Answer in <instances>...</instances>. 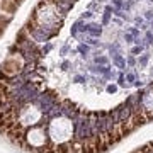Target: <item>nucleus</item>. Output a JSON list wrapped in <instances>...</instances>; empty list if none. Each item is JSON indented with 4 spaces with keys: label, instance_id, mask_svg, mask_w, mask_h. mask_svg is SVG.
I'll list each match as a JSON object with an SVG mask.
<instances>
[{
    "label": "nucleus",
    "instance_id": "nucleus-7",
    "mask_svg": "<svg viewBox=\"0 0 153 153\" xmlns=\"http://www.w3.org/2000/svg\"><path fill=\"white\" fill-rule=\"evenodd\" d=\"M143 114L146 116L148 119H152L153 117V90L152 92H148L143 99Z\"/></svg>",
    "mask_w": 153,
    "mask_h": 153
},
{
    "label": "nucleus",
    "instance_id": "nucleus-4",
    "mask_svg": "<svg viewBox=\"0 0 153 153\" xmlns=\"http://www.w3.org/2000/svg\"><path fill=\"white\" fill-rule=\"evenodd\" d=\"M24 141L33 148H43L46 145V141H48V134L44 131V128H41V126H33V128L26 129Z\"/></svg>",
    "mask_w": 153,
    "mask_h": 153
},
{
    "label": "nucleus",
    "instance_id": "nucleus-5",
    "mask_svg": "<svg viewBox=\"0 0 153 153\" xmlns=\"http://www.w3.org/2000/svg\"><path fill=\"white\" fill-rule=\"evenodd\" d=\"M22 66H24V58L19 53H14L0 65V73L4 76H14L21 71Z\"/></svg>",
    "mask_w": 153,
    "mask_h": 153
},
{
    "label": "nucleus",
    "instance_id": "nucleus-2",
    "mask_svg": "<svg viewBox=\"0 0 153 153\" xmlns=\"http://www.w3.org/2000/svg\"><path fill=\"white\" fill-rule=\"evenodd\" d=\"M58 17H60V12H58V7L53 5V2L49 0H44L39 4V7L36 9L34 16L31 21L38 26H51V24H56L58 22Z\"/></svg>",
    "mask_w": 153,
    "mask_h": 153
},
{
    "label": "nucleus",
    "instance_id": "nucleus-8",
    "mask_svg": "<svg viewBox=\"0 0 153 153\" xmlns=\"http://www.w3.org/2000/svg\"><path fill=\"white\" fill-rule=\"evenodd\" d=\"M2 29H4V22H0V33H2Z\"/></svg>",
    "mask_w": 153,
    "mask_h": 153
},
{
    "label": "nucleus",
    "instance_id": "nucleus-3",
    "mask_svg": "<svg viewBox=\"0 0 153 153\" xmlns=\"http://www.w3.org/2000/svg\"><path fill=\"white\" fill-rule=\"evenodd\" d=\"M43 117V112L34 107V105H24L19 109L17 112V123L22 126V128H33V126H38V123Z\"/></svg>",
    "mask_w": 153,
    "mask_h": 153
},
{
    "label": "nucleus",
    "instance_id": "nucleus-1",
    "mask_svg": "<svg viewBox=\"0 0 153 153\" xmlns=\"http://www.w3.org/2000/svg\"><path fill=\"white\" fill-rule=\"evenodd\" d=\"M48 136L53 145H65L73 136V123L66 117H56L48 126Z\"/></svg>",
    "mask_w": 153,
    "mask_h": 153
},
{
    "label": "nucleus",
    "instance_id": "nucleus-6",
    "mask_svg": "<svg viewBox=\"0 0 153 153\" xmlns=\"http://www.w3.org/2000/svg\"><path fill=\"white\" fill-rule=\"evenodd\" d=\"M16 9H17L16 0H0V16H5L9 19L16 12Z\"/></svg>",
    "mask_w": 153,
    "mask_h": 153
}]
</instances>
